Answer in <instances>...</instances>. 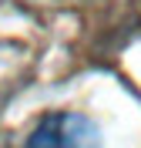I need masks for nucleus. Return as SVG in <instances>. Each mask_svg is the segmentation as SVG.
<instances>
[{"instance_id":"nucleus-1","label":"nucleus","mask_w":141,"mask_h":148,"mask_svg":"<svg viewBox=\"0 0 141 148\" xmlns=\"http://www.w3.org/2000/svg\"><path fill=\"white\" fill-rule=\"evenodd\" d=\"M20 148H101V128L77 111H50Z\"/></svg>"}]
</instances>
